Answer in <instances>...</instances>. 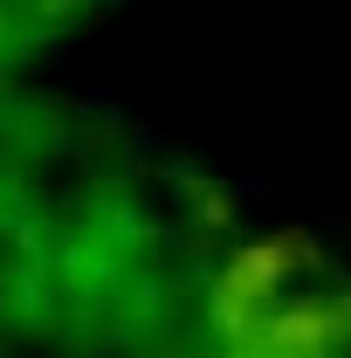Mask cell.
<instances>
[{"instance_id": "cell-1", "label": "cell", "mask_w": 351, "mask_h": 358, "mask_svg": "<svg viewBox=\"0 0 351 358\" xmlns=\"http://www.w3.org/2000/svg\"><path fill=\"white\" fill-rule=\"evenodd\" d=\"M317 248L296 234L241 241L207 282V338L220 358H345L351 289H303Z\"/></svg>"}]
</instances>
